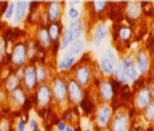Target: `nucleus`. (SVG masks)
Here are the masks:
<instances>
[{
  "mask_svg": "<svg viewBox=\"0 0 154 131\" xmlns=\"http://www.w3.org/2000/svg\"><path fill=\"white\" fill-rule=\"evenodd\" d=\"M24 130H26V123H24V122H19V123H18V131H24Z\"/></svg>",
  "mask_w": 154,
  "mask_h": 131,
  "instance_id": "c9c22d12",
  "label": "nucleus"
},
{
  "mask_svg": "<svg viewBox=\"0 0 154 131\" xmlns=\"http://www.w3.org/2000/svg\"><path fill=\"white\" fill-rule=\"evenodd\" d=\"M29 127H31L32 131H37V122L35 120H31V122H29Z\"/></svg>",
  "mask_w": 154,
  "mask_h": 131,
  "instance_id": "f704fd0d",
  "label": "nucleus"
},
{
  "mask_svg": "<svg viewBox=\"0 0 154 131\" xmlns=\"http://www.w3.org/2000/svg\"><path fill=\"white\" fill-rule=\"evenodd\" d=\"M0 131H10L8 120H0Z\"/></svg>",
  "mask_w": 154,
  "mask_h": 131,
  "instance_id": "2f4dec72",
  "label": "nucleus"
},
{
  "mask_svg": "<svg viewBox=\"0 0 154 131\" xmlns=\"http://www.w3.org/2000/svg\"><path fill=\"white\" fill-rule=\"evenodd\" d=\"M100 98L101 101H104V104H108L109 101H112L114 98V90H112V85H111V82H103V83L100 85Z\"/></svg>",
  "mask_w": 154,
  "mask_h": 131,
  "instance_id": "4468645a",
  "label": "nucleus"
},
{
  "mask_svg": "<svg viewBox=\"0 0 154 131\" xmlns=\"http://www.w3.org/2000/svg\"><path fill=\"white\" fill-rule=\"evenodd\" d=\"M74 80H75L80 86H87V85H88L90 80H91V69H90V66L80 64L79 67H77L75 79H74Z\"/></svg>",
  "mask_w": 154,
  "mask_h": 131,
  "instance_id": "9b49d317",
  "label": "nucleus"
},
{
  "mask_svg": "<svg viewBox=\"0 0 154 131\" xmlns=\"http://www.w3.org/2000/svg\"><path fill=\"white\" fill-rule=\"evenodd\" d=\"M35 103L38 107H48L51 103V90L47 83H42L35 88Z\"/></svg>",
  "mask_w": 154,
  "mask_h": 131,
  "instance_id": "423d86ee",
  "label": "nucleus"
},
{
  "mask_svg": "<svg viewBox=\"0 0 154 131\" xmlns=\"http://www.w3.org/2000/svg\"><path fill=\"white\" fill-rule=\"evenodd\" d=\"M75 62H77L75 58H66V56H63L61 61H60V64H58V69H60V70H67V69H71V67H74Z\"/></svg>",
  "mask_w": 154,
  "mask_h": 131,
  "instance_id": "5701e85b",
  "label": "nucleus"
},
{
  "mask_svg": "<svg viewBox=\"0 0 154 131\" xmlns=\"http://www.w3.org/2000/svg\"><path fill=\"white\" fill-rule=\"evenodd\" d=\"M29 7H31V3H27V2H16L14 21H16V22H23L24 18H26L27 13H29Z\"/></svg>",
  "mask_w": 154,
  "mask_h": 131,
  "instance_id": "2eb2a0df",
  "label": "nucleus"
},
{
  "mask_svg": "<svg viewBox=\"0 0 154 131\" xmlns=\"http://www.w3.org/2000/svg\"><path fill=\"white\" fill-rule=\"evenodd\" d=\"M56 127H58V131H66V130H67V125H66L64 122H60Z\"/></svg>",
  "mask_w": 154,
  "mask_h": 131,
  "instance_id": "72a5a7b5",
  "label": "nucleus"
},
{
  "mask_svg": "<svg viewBox=\"0 0 154 131\" xmlns=\"http://www.w3.org/2000/svg\"><path fill=\"white\" fill-rule=\"evenodd\" d=\"M111 130L112 131H128L130 130V118L125 112L117 114L111 120Z\"/></svg>",
  "mask_w": 154,
  "mask_h": 131,
  "instance_id": "1a4fd4ad",
  "label": "nucleus"
},
{
  "mask_svg": "<svg viewBox=\"0 0 154 131\" xmlns=\"http://www.w3.org/2000/svg\"><path fill=\"white\" fill-rule=\"evenodd\" d=\"M18 88H21V75H10L7 79V83H5V90L8 93H13Z\"/></svg>",
  "mask_w": 154,
  "mask_h": 131,
  "instance_id": "6ab92c4d",
  "label": "nucleus"
},
{
  "mask_svg": "<svg viewBox=\"0 0 154 131\" xmlns=\"http://www.w3.org/2000/svg\"><path fill=\"white\" fill-rule=\"evenodd\" d=\"M151 103V96H149L148 88H141L137 93V98H135V106H137L138 110H144Z\"/></svg>",
  "mask_w": 154,
  "mask_h": 131,
  "instance_id": "ddd939ff",
  "label": "nucleus"
},
{
  "mask_svg": "<svg viewBox=\"0 0 154 131\" xmlns=\"http://www.w3.org/2000/svg\"><path fill=\"white\" fill-rule=\"evenodd\" d=\"M48 19L53 22H58V19H60L61 16V3L60 2H51V3H48Z\"/></svg>",
  "mask_w": 154,
  "mask_h": 131,
  "instance_id": "f3484780",
  "label": "nucleus"
},
{
  "mask_svg": "<svg viewBox=\"0 0 154 131\" xmlns=\"http://www.w3.org/2000/svg\"><path fill=\"white\" fill-rule=\"evenodd\" d=\"M135 66L138 69V74H146L149 70V66H151V61H149L148 51L146 50H140L137 53V58H135Z\"/></svg>",
  "mask_w": 154,
  "mask_h": 131,
  "instance_id": "9d476101",
  "label": "nucleus"
},
{
  "mask_svg": "<svg viewBox=\"0 0 154 131\" xmlns=\"http://www.w3.org/2000/svg\"><path fill=\"white\" fill-rule=\"evenodd\" d=\"M117 37L120 42L128 43L130 38H132V29L128 26H117V32H114V38Z\"/></svg>",
  "mask_w": 154,
  "mask_h": 131,
  "instance_id": "a211bd4d",
  "label": "nucleus"
},
{
  "mask_svg": "<svg viewBox=\"0 0 154 131\" xmlns=\"http://www.w3.org/2000/svg\"><path fill=\"white\" fill-rule=\"evenodd\" d=\"M87 131H90V130H87Z\"/></svg>",
  "mask_w": 154,
  "mask_h": 131,
  "instance_id": "a19ab883",
  "label": "nucleus"
},
{
  "mask_svg": "<svg viewBox=\"0 0 154 131\" xmlns=\"http://www.w3.org/2000/svg\"><path fill=\"white\" fill-rule=\"evenodd\" d=\"M50 90H51L53 99H55L58 104H63L67 101V83L63 79H60V77L53 79Z\"/></svg>",
  "mask_w": 154,
  "mask_h": 131,
  "instance_id": "f257e3e1",
  "label": "nucleus"
},
{
  "mask_svg": "<svg viewBox=\"0 0 154 131\" xmlns=\"http://www.w3.org/2000/svg\"><path fill=\"white\" fill-rule=\"evenodd\" d=\"M108 35V24L106 22H98L93 31V42L96 45H100L101 42L104 40V37Z\"/></svg>",
  "mask_w": 154,
  "mask_h": 131,
  "instance_id": "dca6fc26",
  "label": "nucleus"
},
{
  "mask_svg": "<svg viewBox=\"0 0 154 131\" xmlns=\"http://www.w3.org/2000/svg\"><path fill=\"white\" fill-rule=\"evenodd\" d=\"M47 29H48V35H50L51 42H56L58 38H60V32H61L60 24H58V22H53V24H50Z\"/></svg>",
  "mask_w": 154,
  "mask_h": 131,
  "instance_id": "b1692460",
  "label": "nucleus"
},
{
  "mask_svg": "<svg viewBox=\"0 0 154 131\" xmlns=\"http://www.w3.org/2000/svg\"><path fill=\"white\" fill-rule=\"evenodd\" d=\"M151 5H152V8H154V2H152V3H151Z\"/></svg>",
  "mask_w": 154,
  "mask_h": 131,
  "instance_id": "ea45409f",
  "label": "nucleus"
},
{
  "mask_svg": "<svg viewBox=\"0 0 154 131\" xmlns=\"http://www.w3.org/2000/svg\"><path fill=\"white\" fill-rule=\"evenodd\" d=\"M37 42H38V45L43 46V48H48L51 45V38L50 35H48V29L47 27H42L40 31H38V35H37Z\"/></svg>",
  "mask_w": 154,
  "mask_h": 131,
  "instance_id": "412c9836",
  "label": "nucleus"
},
{
  "mask_svg": "<svg viewBox=\"0 0 154 131\" xmlns=\"http://www.w3.org/2000/svg\"><path fill=\"white\" fill-rule=\"evenodd\" d=\"M37 75H35V66L29 64L23 69V75H21V85L23 90L26 91H34L37 86Z\"/></svg>",
  "mask_w": 154,
  "mask_h": 131,
  "instance_id": "f03ea898",
  "label": "nucleus"
},
{
  "mask_svg": "<svg viewBox=\"0 0 154 131\" xmlns=\"http://www.w3.org/2000/svg\"><path fill=\"white\" fill-rule=\"evenodd\" d=\"M100 69L103 70V74H106V75L114 74V66L111 64V61H109L106 56H103V58L100 59Z\"/></svg>",
  "mask_w": 154,
  "mask_h": 131,
  "instance_id": "4be33fe9",
  "label": "nucleus"
},
{
  "mask_svg": "<svg viewBox=\"0 0 154 131\" xmlns=\"http://www.w3.org/2000/svg\"><path fill=\"white\" fill-rule=\"evenodd\" d=\"M67 16L71 18V21H77V19L80 18V11L74 7V3H71L69 10H67Z\"/></svg>",
  "mask_w": 154,
  "mask_h": 131,
  "instance_id": "c85d7f7f",
  "label": "nucleus"
},
{
  "mask_svg": "<svg viewBox=\"0 0 154 131\" xmlns=\"http://www.w3.org/2000/svg\"><path fill=\"white\" fill-rule=\"evenodd\" d=\"M148 91H149V96H151V101H154V82H151V85L148 86Z\"/></svg>",
  "mask_w": 154,
  "mask_h": 131,
  "instance_id": "473e14b6",
  "label": "nucleus"
},
{
  "mask_svg": "<svg viewBox=\"0 0 154 131\" xmlns=\"http://www.w3.org/2000/svg\"><path fill=\"white\" fill-rule=\"evenodd\" d=\"M84 48H85V43H84V40H74L71 43L69 46L66 48V51H64V56L66 58H79L82 53H84Z\"/></svg>",
  "mask_w": 154,
  "mask_h": 131,
  "instance_id": "f8f14e48",
  "label": "nucleus"
},
{
  "mask_svg": "<svg viewBox=\"0 0 154 131\" xmlns=\"http://www.w3.org/2000/svg\"><path fill=\"white\" fill-rule=\"evenodd\" d=\"M152 40H154V29H152Z\"/></svg>",
  "mask_w": 154,
  "mask_h": 131,
  "instance_id": "58836bf2",
  "label": "nucleus"
},
{
  "mask_svg": "<svg viewBox=\"0 0 154 131\" xmlns=\"http://www.w3.org/2000/svg\"><path fill=\"white\" fill-rule=\"evenodd\" d=\"M90 7H91L95 14H101V13H104L106 8H108V3L106 2H91Z\"/></svg>",
  "mask_w": 154,
  "mask_h": 131,
  "instance_id": "a878e982",
  "label": "nucleus"
},
{
  "mask_svg": "<svg viewBox=\"0 0 154 131\" xmlns=\"http://www.w3.org/2000/svg\"><path fill=\"white\" fill-rule=\"evenodd\" d=\"M14 11H16V3L14 2L7 3V10H5V13H3V18L5 19H11L14 16Z\"/></svg>",
  "mask_w": 154,
  "mask_h": 131,
  "instance_id": "bb28decb",
  "label": "nucleus"
},
{
  "mask_svg": "<svg viewBox=\"0 0 154 131\" xmlns=\"http://www.w3.org/2000/svg\"><path fill=\"white\" fill-rule=\"evenodd\" d=\"M96 125H98V128L104 130L109 127L111 120H112V107H111L109 104H101L98 109H96Z\"/></svg>",
  "mask_w": 154,
  "mask_h": 131,
  "instance_id": "7ed1b4c3",
  "label": "nucleus"
},
{
  "mask_svg": "<svg viewBox=\"0 0 154 131\" xmlns=\"http://www.w3.org/2000/svg\"><path fill=\"white\" fill-rule=\"evenodd\" d=\"M2 56H3V43L0 42V61H2Z\"/></svg>",
  "mask_w": 154,
  "mask_h": 131,
  "instance_id": "e433bc0d",
  "label": "nucleus"
},
{
  "mask_svg": "<svg viewBox=\"0 0 154 131\" xmlns=\"http://www.w3.org/2000/svg\"><path fill=\"white\" fill-rule=\"evenodd\" d=\"M66 131H74V130H72V128H67V130H66Z\"/></svg>",
  "mask_w": 154,
  "mask_h": 131,
  "instance_id": "4c0bfd02",
  "label": "nucleus"
},
{
  "mask_svg": "<svg viewBox=\"0 0 154 131\" xmlns=\"http://www.w3.org/2000/svg\"><path fill=\"white\" fill-rule=\"evenodd\" d=\"M106 58H108V59L111 61V64H112L114 67L117 66V62H119V61H117V58H116V55H114V51H112V50H108V53H106Z\"/></svg>",
  "mask_w": 154,
  "mask_h": 131,
  "instance_id": "7c9ffc66",
  "label": "nucleus"
},
{
  "mask_svg": "<svg viewBox=\"0 0 154 131\" xmlns=\"http://www.w3.org/2000/svg\"><path fill=\"white\" fill-rule=\"evenodd\" d=\"M10 99L13 101L16 106H23L24 103L27 101V96H26V91H24L23 88H18L14 90L13 93H10Z\"/></svg>",
  "mask_w": 154,
  "mask_h": 131,
  "instance_id": "aec40b11",
  "label": "nucleus"
},
{
  "mask_svg": "<svg viewBox=\"0 0 154 131\" xmlns=\"http://www.w3.org/2000/svg\"><path fill=\"white\" fill-rule=\"evenodd\" d=\"M35 75H37V82L42 85L43 82L47 80V77H48V70L45 69V66H43V64L35 66Z\"/></svg>",
  "mask_w": 154,
  "mask_h": 131,
  "instance_id": "393cba45",
  "label": "nucleus"
},
{
  "mask_svg": "<svg viewBox=\"0 0 154 131\" xmlns=\"http://www.w3.org/2000/svg\"><path fill=\"white\" fill-rule=\"evenodd\" d=\"M124 7H125L124 14L127 16V19H128L130 22H135V21H138V19L141 18V14H143V5L140 3V2H128V3H125Z\"/></svg>",
  "mask_w": 154,
  "mask_h": 131,
  "instance_id": "0eeeda50",
  "label": "nucleus"
},
{
  "mask_svg": "<svg viewBox=\"0 0 154 131\" xmlns=\"http://www.w3.org/2000/svg\"><path fill=\"white\" fill-rule=\"evenodd\" d=\"M80 104L84 106V110H85L87 114H91V110H93V104L90 103V99H88V98H84Z\"/></svg>",
  "mask_w": 154,
  "mask_h": 131,
  "instance_id": "c756f323",
  "label": "nucleus"
},
{
  "mask_svg": "<svg viewBox=\"0 0 154 131\" xmlns=\"http://www.w3.org/2000/svg\"><path fill=\"white\" fill-rule=\"evenodd\" d=\"M120 66H122V70H124V77H125V83H132L140 77L138 74V69L135 66V61L132 59L130 56H125L122 61H119Z\"/></svg>",
  "mask_w": 154,
  "mask_h": 131,
  "instance_id": "20e7f679",
  "label": "nucleus"
},
{
  "mask_svg": "<svg viewBox=\"0 0 154 131\" xmlns=\"http://www.w3.org/2000/svg\"><path fill=\"white\" fill-rule=\"evenodd\" d=\"M144 118H146L148 122H154V101H151L149 106L144 109Z\"/></svg>",
  "mask_w": 154,
  "mask_h": 131,
  "instance_id": "cd10ccee",
  "label": "nucleus"
},
{
  "mask_svg": "<svg viewBox=\"0 0 154 131\" xmlns=\"http://www.w3.org/2000/svg\"><path fill=\"white\" fill-rule=\"evenodd\" d=\"M67 99H69L72 104H80L82 99H84L82 86L77 83L75 80H69V82H67Z\"/></svg>",
  "mask_w": 154,
  "mask_h": 131,
  "instance_id": "6e6552de",
  "label": "nucleus"
},
{
  "mask_svg": "<svg viewBox=\"0 0 154 131\" xmlns=\"http://www.w3.org/2000/svg\"><path fill=\"white\" fill-rule=\"evenodd\" d=\"M27 59V45L23 42L16 43L11 51V64L14 67H23Z\"/></svg>",
  "mask_w": 154,
  "mask_h": 131,
  "instance_id": "39448f33",
  "label": "nucleus"
}]
</instances>
